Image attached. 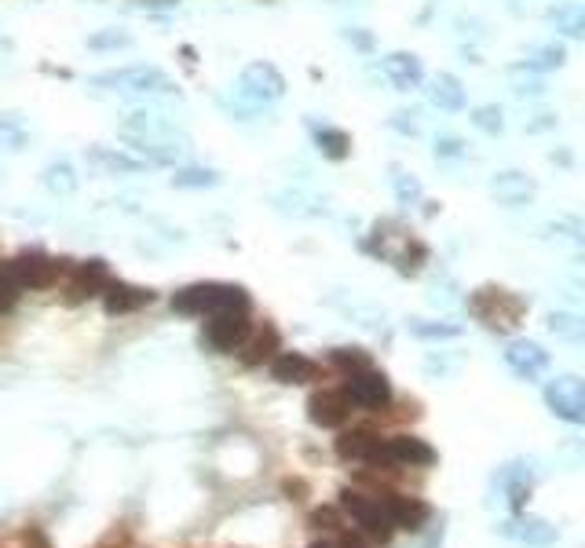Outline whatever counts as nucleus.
I'll use <instances>...</instances> for the list:
<instances>
[{"label": "nucleus", "mask_w": 585, "mask_h": 548, "mask_svg": "<svg viewBox=\"0 0 585 548\" xmlns=\"http://www.w3.org/2000/svg\"><path fill=\"white\" fill-rule=\"evenodd\" d=\"M468 150H465V143H461L458 136H439L436 139V158L439 161H458V158H465Z\"/></svg>", "instance_id": "37"}, {"label": "nucleus", "mask_w": 585, "mask_h": 548, "mask_svg": "<svg viewBox=\"0 0 585 548\" xmlns=\"http://www.w3.org/2000/svg\"><path fill=\"white\" fill-rule=\"evenodd\" d=\"M505 366L516 373L520 380H538L549 369V351L542 344H534V340H509V348H505Z\"/></svg>", "instance_id": "13"}, {"label": "nucleus", "mask_w": 585, "mask_h": 548, "mask_svg": "<svg viewBox=\"0 0 585 548\" xmlns=\"http://www.w3.org/2000/svg\"><path fill=\"white\" fill-rule=\"evenodd\" d=\"M410 333L421 340H454L461 329L447 326V322H421V318H414V322H410Z\"/></svg>", "instance_id": "31"}, {"label": "nucleus", "mask_w": 585, "mask_h": 548, "mask_svg": "<svg viewBox=\"0 0 585 548\" xmlns=\"http://www.w3.org/2000/svg\"><path fill=\"white\" fill-rule=\"evenodd\" d=\"M414 110H395L392 114V128L395 132H403V136H417V132H421V125H417L414 121Z\"/></svg>", "instance_id": "38"}, {"label": "nucleus", "mask_w": 585, "mask_h": 548, "mask_svg": "<svg viewBox=\"0 0 585 548\" xmlns=\"http://www.w3.org/2000/svg\"><path fill=\"white\" fill-rule=\"evenodd\" d=\"M172 311L180 315H220V311H249V293L231 282H194L172 296Z\"/></svg>", "instance_id": "1"}, {"label": "nucleus", "mask_w": 585, "mask_h": 548, "mask_svg": "<svg viewBox=\"0 0 585 548\" xmlns=\"http://www.w3.org/2000/svg\"><path fill=\"white\" fill-rule=\"evenodd\" d=\"M564 63H567L564 44H538V48L527 52L523 70H531V74H545V70H560Z\"/></svg>", "instance_id": "25"}, {"label": "nucleus", "mask_w": 585, "mask_h": 548, "mask_svg": "<svg viewBox=\"0 0 585 548\" xmlns=\"http://www.w3.org/2000/svg\"><path fill=\"white\" fill-rule=\"evenodd\" d=\"M22 541H26V548H52V541L44 538V534L37 527L26 530V534H22Z\"/></svg>", "instance_id": "42"}, {"label": "nucleus", "mask_w": 585, "mask_h": 548, "mask_svg": "<svg viewBox=\"0 0 585 548\" xmlns=\"http://www.w3.org/2000/svg\"><path fill=\"white\" fill-rule=\"evenodd\" d=\"M428 99H432V106H439V110L458 114V110H465L468 92L454 74H439L436 81H432V88H428Z\"/></svg>", "instance_id": "22"}, {"label": "nucleus", "mask_w": 585, "mask_h": 548, "mask_svg": "<svg viewBox=\"0 0 585 548\" xmlns=\"http://www.w3.org/2000/svg\"><path fill=\"white\" fill-rule=\"evenodd\" d=\"M392 187H395V198H399V205H417V201L425 198L421 183H417L414 176H406V172H395Z\"/></svg>", "instance_id": "33"}, {"label": "nucleus", "mask_w": 585, "mask_h": 548, "mask_svg": "<svg viewBox=\"0 0 585 548\" xmlns=\"http://www.w3.org/2000/svg\"><path fill=\"white\" fill-rule=\"evenodd\" d=\"M512 92L520 95H542L545 92V85H542V77H534L531 70H527V74H523V66L520 70H512Z\"/></svg>", "instance_id": "35"}, {"label": "nucleus", "mask_w": 585, "mask_h": 548, "mask_svg": "<svg viewBox=\"0 0 585 548\" xmlns=\"http://www.w3.org/2000/svg\"><path fill=\"white\" fill-rule=\"evenodd\" d=\"M96 88H110V92H128V95H158L172 92V81L161 74L158 66H125V70H110V74L92 77Z\"/></svg>", "instance_id": "5"}, {"label": "nucleus", "mask_w": 585, "mask_h": 548, "mask_svg": "<svg viewBox=\"0 0 585 548\" xmlns=\"http://www.w3.org/2000/svg\"><path fill=\"white\" fill-rule=\"evenodd\" d=\"M308 417L315 428H344L351 417V399L344 388H322L308 399Z\"/></svg>", "instance_id": "12"}, {"label": "nucleus", "mask_w": 585, "mask_h": 548, "mask_svg": "<svg viewBox=\"0 0 585 548\" xmlns=\"http://www.w3.org/2000/svg\"><path fill=\"white\" fill-rule=\"evenodd\" d=\"M527 497H531V483H509V505L516 508V512H520L523 508V501H527Z\"/></svg>", "instance_id": "41"}, {"label": "nucleus", "mask_w": 585, "mask_h": 548, "mask_svg": "<svg viewBox=\"0 0 585 548\" xmlns=\"http://www.w3.org/2000/svg\"><path fill=\"white\" fill-rule=\"evenodd\" d=\"M311 548H333V541H319V545H311Z\"/></svg>", "instance_id": "46"}, {"label": "nucleus", "mask_w": 585, "mask_h": 548, "mask_svg": "<svg viewBox=\"0 0 585 548\" xmlns=\"http://www.w3.org/2000/svg\"><path fill=\"white\" fill-rule=\"evenodd\" d=\"M220 183V176L216 172H205V169H183L172 176V187L180 190H202V187H216Z\"/></svg>", "instance_id": "29"}, {"label": "nucleus", "mask_w": 585, "mask_h": 548, "mask_svg": "<svg viewBox=\"0 0 585 548\" xmlns=\"http://www.w3.org/2000/svg\"><path fill=\"white\" fill-rule=\"evenodd\" d=\"M490 190H494V198L505 201V205H527L534 198V180L527 172H498L494 180H490Z\"/></svg>", "instance_id": "19"}, {"label": "nucleus", "mask_w": 585, "mask_h": 548, "mask_svg": "<svg viewBox=\"0 0 585 548\" xmlns=\"http://www.w3.org/2000/svg\"><path fill=\"white\" fill-rule=\"evenodd\" d=\"M19 296H22V285L15 282V274L8 267H0V315L19 304Z\"/></svg>", "instance_id": "34"}, {"label": "nucleus", "mask_w": 585, "mask_h": 548, "mask_svg": "<svg viewBox=\"0 0 585 548\" xmlns=\"http://www.w3.org/2000/svg\"><path fill=\"white\" fill-rule=\"evenodd\" d=\"M556 117L553 114H534V121H523V128H531V132H545V128H553Z\"/></svg>", "instance_id": "43"}, {"label": "nucleus", "mask_w": 585, "mask_h": 548, "mask_svg": "<svg viewBox=\"0 0 585 548\" xmlns=\"http://www.w3.org/2000/svg\"><path fill=\"white\" fill-rule=\"evenodd\" d=\"M315 143H319V150L326 154V158H333V161L348 158L351 139H348V132H341V128H319V132H315Z\"/></svg>", "instance_id": "26"}, {"label": "nucleus", "mask_w": 585, "mask_h": 548, "mask_svg": "<svg viewBox=\"0 0 585 548\" xmlns=\"http://www.w3.org/2000/svg\"><path fill=\"white\" fill-rule=\"evenodd\" d=\"M545 19L553 22L560 33H567V37H585V8L582 4H575V0H564V4L549 8Z\"/></svg>", "instance_id": "23"}, {"label": "nucleus", "mask_w": 585, "mask_h": 548, "mask_svg": "<svg viewBox=\"0 0 585 548\" xmlns=\"http://www.w3.org/2000/svg\"><path fill=\"white\" fill-rule=\"evenodd\" d=\"M388 443V461L392 468H432L439 461V454L425 439H417V435H392V439H384Z\"/></svg>", "instance_id": "15"}, {"label": "nucleus", "mask_w": 585, "mask_h": 548, "mask_svg": "<svg viewBox=\"0 0 585 548\" xmlns=\"http://www.w3.org/2000/svg\"><path fill=\"white\" fill-rule=\"evenodd\" d=\"M384 77L392 81L399 92H410V88H417L421 81H425V70H421V59L410 52H392L388 59L381 63Z\"/></svg>", "instance_id": "18"}, {"label": "nucleus", "mask_w": 585, "mask_h": 548, "mask_svg": "<svg viewBox=\"0 0 585 548\" xmlns=\"http://www.w3.org/2000/svg\"><path fill=\"white\" fill-rule=\"evenodd\" d=\"M253 333V322H249V311H220V315H209L205 322V344L220 355H234Z\"/></svg>", "instance_id": "7"}, {"label": "nucleus", "mask_w": 585, "mask_h": 548, "mask_svg": "<svg viewBox=\"0 0 585 548\" xmlns=\"http://www.w3.org/2000/svg\"><path fill=\"white\" fill-rule=\"evenodd\" d=\"M344 395L351 399V406H359V410H370V413H381L392 406V380L384 377L381 369H355L348 373V384H344Z\"/></svg>", "instance_id": "6"}, {"label": "nucleus", "mask_w": 585, "mask_h": 548, "mask_svg": "<svg viewBox=\"0 0 585 548\" xmlns=\"http://www.w3.org/2000/svg\"><path fill=\"white\" fill-rule=\"evenodd\" d=\"M286 494H297L293 501H304V494H308V483H300V479H286Z\"/></svg>", "instance_id": "44"}, {"label": "nucleus", "mask_w": 585, "mask_h": 548, "mask_svg": "<svg viewBox=\"0 0 585 548\" xmlns=\"http://www.w3.org/2000/svg\"><path fill=\"white\" fill-rule=\"evenodd\" d=\"M44 187H48V194H55V198H70V194H77L81 180H77V172L70 161H52V165L44 169Z\"/></svg>", "instance_id": "24"}, {"label": "nucleus", "mask_w": 585, "mask_h": 548, "mask_svg": "<svg viewBox=\"0 0 585 548\" xmlns=\"http://www.w3.org/2000/svg\"><path fill=\"white\" fill-rule=\"evenodd\" d=\"M238 351H242L245 366H264L267 359H275V351H282V337H278L275 326H267V322H264V329H260L256 337L249 333V340H245Z\"/></svg>", "instance_id": "21"}, {"label": "nucleus", "mask_w": 585, "mask_h": 548, "mask_svg": "<svg viewBox=\"0 0 585 548\" xmlns=\"http://www.w3.org/2000/svg\"><path fill=\"white\" fill-rule=\"evenodd\" d=\"M99 296H103L107 315H132V311H139V307H147L150 300H154V293H150V289H143V285L114 282V278H110L107 289H103Z\"/></svg>", "instance_id": "17"}, {"label": "nucleus", "mask_w": 585, "mask_h": 548, "mask_svg": "<svg viewBox=\"0 0 585 548\" xmlns=\"http://www.w3.org/2000/svg\"><path fill=\"white\" fill-rule=\"evenodd\" d=\"M468 311L483 322L487 329H498V333H509L512 326H520L523 318V300L520 296H512L509 289H476V293L468 296Z\"/></svg>", "instance_id": "3"}, {"label": "nucleus", "mask_w": 585, "mask_h": 548, "mask_svg": "<svg viewBox=\"0 0 585 548\" xmlns=\"http://www.w3.org/2000/svg\"><path fill=\"white\" fill-rule=\"evenodd\" d=\"M311 527L315 530L341 527V512H337V508H315V512H311Z\"/></svg>", "instance_id": "39"}, {"label": "nucleus", "mask_w": 585, "mask_h": 548, "mask_svg": "<svg viewBox=\"0 0 585 548\" xmlns=\"http://www.w3.org/2000/svg\"><path fill=\"white\" fill-rule=\"evenodd\" d=\"M0 143H8V150H19L22 147V128L11 121V117H4L0 121Z\"/></svg>", "instance_id": "40"}, {"label": "nucleus", "mask_w": 585, "mask_h": 548, "mask_svg": "<svg viewBox=\"0 0 585 548\" xmlns=\"http://www.w3.org/2000/svg\"><path fill=\"white\" fill-rule=\"evenodd\" d=\"M85 158L92 169L107 172V176H136V172H143V161L128 158V154H121L114 147H88Z\"/></svg>", "instance_id": "20"}, {"label": "nucleus", "mask_w": 585, "mask_h": 548, "mask_svg": "<svg viewBox=\"0 0 585 548\" xmlns=\"http://www.w3.org/2000/svg\"><path fill=\"white\" fill-rule=\"evenodd\" d=\"M337 457L348 464H366L377 472H395L388 461V443L373 428H351L337 439Z\"/></svg>", "instance_id": "4"}, {"label": "nucleus", "mask_w": 585, "mask_h": 548, "mask_svg": "<svg viewBox=\"0 0 585 548\" xmlns=\"http://www.w3.org/2000/svg\"><path fill=\"white\" fill-rule=\"evenodd\" d=\"M520 527L523 530H516V534H520L527 545H553V541H556V527H549L545 519H531V516H527Z\"/></svg>", "instance_id": "28"}, {"label": "nucleus", "mask_w": 585, "mask_h": 548, "mask_svg": "<svg viewBox=\"0 0 585 548\" xmlns=\"http://www.w3.org/2000/svg\"><path fill=\"white\" fill-rule=\"evenodd\" d=\"M341 512L351 516V523H355L373 545H388V541L395 538V527H392V519H388V512H384L381 497H366V494H359V490L344 486Z\"/></svg>", "instance_id": "2"}, {"label": "nucleus", "mask_w": 585, "mask_h": 548, "mask_svg": "<svg viewBox=\"0 0 585 548\" xmlns=\"http://www.w3.org/2000/svg\"><path fill=\"white\" fill-rule=\"evenodd\" d=\"M333 548H370L362 538H355V534H344L341 541H333Z\"/></svg>", "instance_id": "45"}, {"label": "nucleus", "mask_w": 585, "mask_h": 548, "mask_svg": "<svg viewBox=\"0 0 585 548\" xmlns=\"http://www.w3.org/2000/svg\"><path fill=\"white\" fill-rule=\"evenodd\" d=\"M549 329H553L556 337L571 340V344H582L585 340V322L578 315H567V311H553L549 315Z\"/></svg>", "instance_id": "27"}, {"label": "nucleus", "mask_w": 585, "mask_h": 548, "mask_svg": "<svg viewBox=\"0 0 585 548\" xmlns=\"http://www.w3.org/2000/svg\"><path fill=\"white\" fill-rule=\"evenodd\" d=\"M381 497L384 512L392 519L395 530H406V534H417V530L428 527V519H432V505L421 501V497H410V494H377Z\"/></svg>", "instance_id": "10"}, {"label": "nucleus", "mask_w": 585, "mask_h": 548, "mask_svg": "<svg viewBox=\"0 0 585 548\" xmlns=\"http://www.w3.org/2000/svg\"><path fill=\"white\" fill-rule=\"evenodd\" d=\"M128 44H132V37H128V33H117V30L88 37V48H92V52H110V48H128Z\"/></svg>", "instance_id": "36"}, {"label": "nucleus", "mask_w": 585, "mask_h": 548, "mask_svg": "<svg viewBox=\"0 0 585 548\" xmlns=\"http://www.w3.org/2000/svg\"><path fill=\"white\" fill-rule=\"evenodd\" d=\"M545 402H549V410H553L560 421L585 424V384L575 373L549 380V384H545Z\"/></svg>", "instance_id": "8"}, {"label": "nucleus", "mask_w": 585, "mask_h": 548, "mask_svg": "<svg viewBox=\"0 0 585 548\" xmlns=\"http://www.w3.org/2000/svg\"><path fill=\"white\" fill-rule=\"evenodd\" d=\"M472 125H476L479 132H487V136H501V128H505V117H501V106H494V103L479 106L476 114H472Z\"/></svg>", "instance_id": "32"}, {"label": "nucleus", "mask_w": 585, "mask_h": 548, "mask_svg": "<svg viewBox=\"0 0 585 548\" xmlns=\"http://www.w3.org/2000/svg\"><path fill=\"white\" fill-rule=\"evenodd\" d=\"M242 95L253 103H278L286 95V77L278 74L271 63H249L242 70Z\"/></svg>", "instance_id": "11"}, {"label": "nucleus", "mask_w": 585, "mask_h": 548, "mask_svg": "<svg viewBox=\"0 0 585 548\" xmlns=\"http://www.w3.org/2000/svg\"><path fill=\"white\" fill-rule=\"evenodd\" d=\"M322 377V366L300 351H282L271 359V380L278 384H311V380Z\"/></svg>", "instance_id": "16"}, {"label": "nucleus", "mask_w": 585, "mask_h": 548, "mask_svg": "<svg viewBox=\"0 0 585 548\" xmlns=\"http://www.w3.org/2000/svg\"><path fill=\"white\" fill-rule=\"evenodd\" d=\"M330 366L344 369V373H355V369L370 366V355H366L362 348H333L330 351Z\"/></svg>", "instance_id": "30"}, {"label": "nucleus", "mask_w": 585, "mask_h": 548, "mask_svg": "<svg viewBox=\"0 0 585 548\" xmlns=\"http://www.w3.org/2000/svg\"><path fill=\"white\" fill-rule=\"evenodd\" d=\"M4 267L15 274V282H19L22 289H52V285L59 282V274H63V264L44 253H19Z\"/></svg>", "instance_id": "9"}, {"label": "nucleus", "mask_w": 585, "mask_h": 548, "mask_svg": "<svg viewBox=\"0 0 585 548\" xmlns=\"http://www.w3.org/2000/svg\"><path fill=\"white\" fill-rule=\"evenodd\" d=\"M107 282H110L107 260H85V264L74 267L70 282H66V300H70V304L92 300V296H99L107 289Z\"/></svg>", "instance_id": "14"}]
</instances>
